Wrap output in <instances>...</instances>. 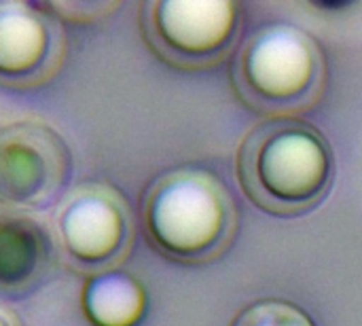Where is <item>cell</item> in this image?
I'll return each mask as SVG.
<instances>
[{
    "mask_svg": "<svg viewBox=\"0 0 362 326\" xmlns=\"http://www.w3.org/2000/svg\"><path fill=\"white\" fill-rule=\"evenodd\" d=\"M59 238L78 272H115L127 259L134 240L129 206L106 185L83 187L59 214Z\"/></svg>",
    "mask_w": 362,
    "mask_h": 326,
    "instance_id": "obj_6",
    "label": "cell"
},
{
    "mask_svg": "<svg viewBox=\"0 0 362 326\" xmlns=\"http://www.w3.org/2000/svg\"><path fill=\"white\" fill-rule=\"evenodd\" d=\"M72 155L49 125L19 121L0 129V204L49 208L66 189Z\"/></svg>",
    "mask_w": 362,
    "mask_h": 326,
    "instance_id": "obj_5",
    "label": "cell"
},
{
    "mask_svg": "<svg viewBox=\"0 0 362 326\" xmlns=\"http://www.w3.org/2000/svg\"><path fill=\"white\" fill-rule=\"evenodd\" d=\"M231 326H316L299 305L282 299H263L238 314Z\"/></svg>",
    "mask_w": 362,
    "mask_h": 326,
    "instance_id": "obj_10",
    "label": "cell"
},
{
    "mask_svg": "<svg viewBox=\"0 0 362 326\" xmlns=\"http://www.w3.org/2000/svg\"><path fill=\"white\" fill-rule=\"evenodd\" d=\"M17 322H19V320H15V318H11L8 314L0 312V326H19Z\"/></svg>",
    "mask_w": 362,
    "mask_h": 326,
    "instance_id": "obj_12",
    "label": "cell"
},
{
    "mask_svg": "<svg viewBox=\"0 0 362 326\" xmlns=\"http://www.w3.org/2000/svg\"><path fill=\"white\" fill-rule=\"evenodd\" d=\"M325 74L327 62L318 42L286 23L255 32L233 62L240 98L269 115H288L316 104Z\"/></svg>",
    "mask_w": 362,
    "mask_h": 326,
    "instance_id": "obj_3",
    "label": "cell"
},
{
    "mask_svg": "<svg viewBox=\"0 0 362 326\" xmlns=\"http://www.w3.org/2000/svg\"><path fill=\"white\" fill-rule=\"evenodd\" d=\"M53 263L47 231L23 214H0V297H21L42 284Z\"/></svg>",
    "mask_w": 362,
    "mask_h": 326,
    "instance_id": "obj_8",
    "label": "cell"
},
{
    "mask_svg": "<svg viewBox=\"0 0 362 326\" xmlns=\"http://www.w3.org/2000/svg\"><path fill=\"white\" fill-rule=\"evenodd\" d=\"M83 310L93 326H136L146 312V293L125 272L98 274L85 286Z\"/></svg>",
    "mask_w": 362,
    "mask_h": 326,
    "instance_id": "obj_9",
    "label": "cell"
},
{
    "mask_svg": "<svg viewBox=\"0 0 362 326\" xmlns=\"http://www.w3.org/2000/svg\"><path fill=\"white\" fill-rule=\"evenodd\" d=\"M45 4L59 21H72V23L98 21L121 8V2H106V0L102 2L100 0H68V2H45Z\"/></svg>",
    "mask_w": 362,
    "mask_h": 326,
    "instance_id": "obj_11",
    "label": "cell"
},
{
    "mask_svg": "<svg viewBox=\"0 0 362 326\" xmlns=\"http://www.w3.org/2000/svg\"><path fill=\"white\" fill-rule=\"evenodd\" d=\"M327 138L310 123L274 119L252 129L238 153V178L248 199L274 216L318 208L333 187Z\"/></svg>",
    "mask_w": 362,
    "mask_h": 326,
    "instance_id": "obj_1",
    "label": "cell"
},
{
    "mask_svg": "<svg viewBox=\"0 0 362 326\" xmlns=\"http://www.w3.org/2000/svg\"><path fill=\"white\" fill-rule=\"evenodd\" d=\"M140 13L148 45L178 68L221 62L240 25V4L231 0H148Z\"/></svg>",
    "mask_w": 362,
    "mask_h": 326,
    "instance_id": "obj_4",
    "label": "cell"
},
{
    "mask_svg": "<svg viewBox=\"0 0 362 326\" xmlns=\"http://www.w3.org/2000/svg\"><path fill=\"white\" fill-rule=\"evenodd\" d=\"M142 223L165 259L199 265L223 257L238 231L231 193L208 170L182 168L159 176L144 195Z\"/></svg>",
    "mask_w": 362,
    "mask_h": 326,
    "instance_id": "obj_2",
    "label": "cell"
},
{
    "mask_svg": "<svg viewBox=\"0 0 362 326\" xmlns=\"http://www.w3.org/2000/svg\"><path fill=\"white\" fill-rule=\"evenodd\" d=\"M66 38L45 2H0V83L36 87L62 66Z\"/></svg>",
    "mask_w": 362,
    "mask_h": 326,
    "instance_id": "obj_7",
    "label": "cell"
}]
</instances>
